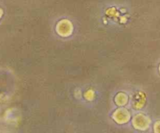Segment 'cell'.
<instances>
[{"mask_svg": "<svg viewBox=\"0 0 160 133\" xmlns=\"http://www.w3.org/2000/svg\"><path fill=\"white\" fill-rule=\"evenodd\" d=\"M56 33L61 37H68L73 31V25L70 20L62 19L59 20L56 26Z\"/></svg>", "mask_w": 160, "mask_h": 133, "instance_id": "6da1fadb", "label": "cell"}, {"mask_svg": "<svg viewBox=\"0 0 160 133\" xmlns=\"http://www.w3.org/2000/svg\"><path fill=\"white\" fill-rule=\"evenodd\" d=\"M154 131L155 132H160V120L156 121L154 125Z\"/></svg>", "mask_w": 160, "mask_h": 133, "instance_id": "8992f818", "label": "cell"}, {"mask_svg": "<svg viewBox=\"0 0 160 133\" xmlns=\"http://www.w3.org/2000/svg\"><path fill=\"white\" fill-rule=\"evenodd\" d=\"M159 73H160V64H159Z\"/></svg>", "mask_w": 160, "mask_h": 133, "instance_id": "52a82bcc", "label": "cell"}, {"mask_svg": "<svg viewBox=\"0 0 160 133\" xmlns=\"http://www.w3.org/2000/svg\"><path fill=\"white\" fill-rule=\"evenodd\" d=\"M115 103L119 106H123L128 103V96L124 92H119L114 99Z\"/></svg>", "mask_w": 160, "mask_h": 133, "instance_id": "277c9868", "label": "cell"}, {"mask_svg": "<svg viewBox=\"0 0 160 133\" xmlns=\"http://www.w3.org/2000/svg\"><path fill=\"white\" fill-rule=\"evenodd\" d=\"M84 98H85V100H88V101H92V100H95V91L92 90V89H88V90L84 93Z\"/></svg>", "mask_w": 160, "mask_h": 133, "instance_id": "5b68a950", "label": "cell"}, {"mask_svg": "<svg viewBox=\"0 0 160 133\" xmlns=\"http://www.w3.org/2000/svg\"><path fill=\"white\" fill-rule=\"evenodd\" d=\"M150 124H151L150 117L142 113L136 114L132 119V125L134 128L140 131H145L148 129L150 126Z\"/></svg>", "mask_w": 160, "mask_h": 133, "instance_id": "7a4b0ae2", "label": "cell"}, {"mask_svg": "<svg viewBox=\"0 0 160 133\" xmlns=\"http://www.w3.org/2000/svg\"><path fill=\"white\" fill-rule=\"evenodd\" d=\"M112 117L117 124L123 125V124L128 123L130 120V119H131V113L125 108L121 107L114 111Z\"/></svg>", "mask_w": 160, "mask_h": 133, "instance_id": "3957f363", "label": "cell"}]
</instances>
